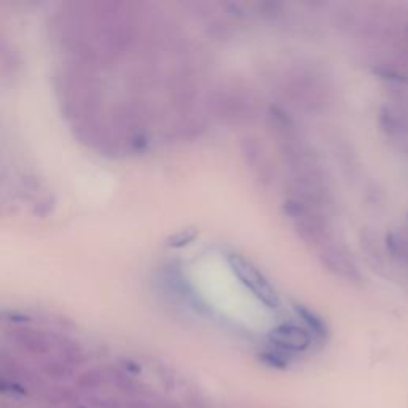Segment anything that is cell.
I'll use <instances>...</instances> for the list:
<instances>
[{
	"label": "cell",
	"instance_id": "obj_5",
	"mask_svg": "<svg viewBox=\"0 0 408 408\" xmlns=\"http://www.w3.org/2000/svg\"><path fill=\"white\" fill-rule=\"evenodd\" d=\"M321 262L330 273L350 282L360 281V271L350 254L343 247L325 242L321 246Z\"/></svg>",
	"mask_w": 408,
	"mask_h": 408
},
{
	"label": "cell",
	"instance_id": "obj_3",
	"mask_svg": "<svg viewBox=\"0 0 408 408\" xmlns=\"http://www.w3.org/2000/svg\"><path fill=\"white\" fill-rule=\"evenodd\" d=\"M209 110L221 120L242 121L251 120L254 114V103L241 90H217L209 94Z\"/></svg>",
	"mask_w": 408,
	"mask_h": 408
},
{
	"label": "cell",
	"instance_id": "obj_1",
	"mask_svg": "<svg viewBox=\"0 0 408 408\" xmlns=\"http://www.w3.org/2000/svg\"><path fill=\"white\" fill-rule=\"evenodd\" d=\"M227 262L230 268L238 277L239 282L244 286L247 291L256 297L260 303H263L270 310H277L281 306V298L277 295L276 289L271 286V282L265 277V275L260 271L251 260H247L241 254H228Z\"/></svg>",
	"mask_w": 408,
	"mask_h": 408
},
{
	"label": "cell",
	"instance_id": "obj_4",
	"mask_svg": "<svg viewBox=\"0 0 408 408\" xmlns=\"http://www.w3.org/2000/svg\"><path fill=\"white\" fill-rule=\"evenodd\" d=\"M268 341L277 350L287 353H305L312 345V335L305 327L295 324H279L268 332Z\"/></svg>",
	"mask_w": 408,
	"mask_h": 408
},
{
	"label": "cell",
	"instance_id": "obj_8",
	"mask_svg": "<svg viewBox=\"0 0 408 408\" xmlns=\"http://www.w3.org/2000/svg\"><path fill=\"white\" fill-rule=\"evenodd\" d=\"M258 357L265 365L271 367V369L286 370L289 367V360L284 357L279 351H265V353L260 354Z\"/></svg>",
	"mask_w": 408,
	"mask_h": 408
},
{
	"label": "cell",
	"instance_id": "obj_2",
	"mask_svg": "<svg viewBox=\"0 0 408 408\" xmlns=\"http://www.w3.org/2000/svg\"><path fill=\"white\" fill-rule=\"evenodd\" d=\"M284 214L291 218L297 235L306 244L321 247L327 239V227L321 211L300 203L297 199H287L282 206Z\"/></svg>",
	"mask_w": 408,
	"mask_h": 408
},
{
	"label": "cell",
	"instance_id": "obj_7",
	"mask_svg": "<svg viewBox=\"0 0 408 408\" xmlns=\"http://www.w3.org/2000/svg\"><path fill=\"white\" fill-rule=\"evenodd\" d=\"M294 310L297 312V316L305 322L306 330L311 335L317 336V338H325L329 334L327 324L324 322V319L321 316H317L315 311H311L310 308H306L303 305H294Z\"/></svg>",
	"mask_w": 408,
	"mask_h": 408
},
{
	"label": "cell",
	"instance_id": "obj_6",
	"mask_svg": "<svg viewBox=\"0 0 408 408\" xmlns=\"http://www.w3.org/2000/svg\"><path fill=\"white\" fill-rule=\"evenodd\" d=\"M242 157H244L247 166L256 174L260 180H270L273 176V166L268 157L265 145L260 144V140L254 136H246L241 142Z\"/></svg>",
	"mask_w": 408,
	"mask_h": 408
}]
</instances>
